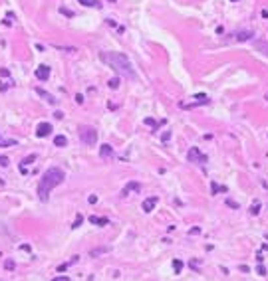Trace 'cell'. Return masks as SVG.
I'll return each instance as SVG.
<instances>
[{"instance_id": "cell-1", "label": "cell", "mask_w": 268, "mask_h": 281, "mask_svg": "<svg viewBox=\"0 0 268 281\" xmlns=\"http://www.w3.org/2000/svg\"><path fill=\"white\" fill-rule=\"evenodd\" d=\"M99 58H101V62L103 63H107L111 69H115L119 75H123V77H127V79H131V81H137V73H135V69H133V66H131V62H129V58L125 56V53H119V52H101L99 53Z\"/></svg>"}, {"instance_id": "cell-2", "label": "cell", "mask_w": 268, "mask_h": 281, "mask_svg": "<svg viewBox=\"0 0 268 281\" xmlns=\"http://www.w3.org/2000/svg\"><path fill=\"white\" fill-rule=\"evenodd\" d=\"M66 180V172L62 168H58V166H52V168H48L44 174L40 178V184H38V198L42 202H48V198H50V192L54 190L56 186H60L62 182Z\"/></svg>"}, {"instance_id": "cell-3", "label": "cell", "mask_w": 268, "mask_h": 281, "mask_svg": "<svg viewBox=\"0 0 268 281\" xmlns=\"http://www.w3.org/2000/svg\"><path fill=\"white\" fill-rule=\"evenodd\" d=\"M79 139H82L84 145H89V147H92V145L98 143V129H93L89 125L79 127Z\"/></svg>"}, {"instance_id": "cell-4", "label": "cell", "mask_w": 268, "mask_h": 281, "mask_svg": "<svg viewBox=\"0 0 268 281\" xmlns=\"http://www.w3.org/2000/svg\"><path fill=\"white\" fill-rule=\"evenodd\" d=\"M187 159H189L191 160V163H197V164H205L207 163V156L205 154H203L201 153V150L199 149H197V147H193V149H189V153H187Z\"/></svg>"}, {"instance_id": "cell-5", "label": "cell", "mask_w": 268, "mask_h": 281, "mask_svg": "<svg viewBox=\"0 0 268 281\" xmlns=\"http://www.w3.org/2000/svg\"><path fill=\"white\" fill-rule=\"evenodd\" d=\"M36 79H40V81H48V79H50V66L42 63V66L36 67Z\"/></svg>"}, {"instance_id": "cell-6", "label": "cell", "mask_w": 268, "mask_h": 281, "mask_svg": "<svg viewBox=\"0 0 268 281\" xmlns=\"http://www.w3.org/2000/svg\"><path fill=\"white\" fill-rule=\"evenodd\" d=\"M52 133V125L50 123H40L38 127H36V135L42 139V137H48V135Z\"/></svg>"}, {"instance_id": "cell-7", "label": "cell", "mask_w": 268, "mask_h": 281, "mask_svg": "<svg viewBox=\"0 0 268 281\" xmlns=\"http://www.w3.org/2000/svg\"><path fill=\"white\" fill-rule=\"evenodd\" d=\"M99 156L101 159H111V156H113V147H111V145H101L99 147Z\"/></svg>"}, {"instance_id": "cell-8", "label": "cell", "mask_w": 268, "mask_h": 281, "mask_svg": "<svg viewBox=\"0 0 268 281\" xmlns=\"http://www.w3.org/2000/svg\"><path fill=\"white\" fill-rule=\"evenodd\" d=\"M157 202H159V198H157V196H151V198H147L145 202H143V206H141V208L145 210V212H151V210L155 208V204H157Z\"/></svg>"}, {"instance_id": "cell-9", "label": "cell", "mask_w": 268, "mask_h": 281, "mask_svg": "<svg viewBox=\"0 0 268 281\" xmlns=\"http://www.w3.org/2000/svg\"><path fill=\"white\" fill-rule=\"evenodd\" d=\"M195 103H191V105H185V107H197V105H207L208 103V97L205 95V93H199V95H195Z\"/></svg>"}, {"instance_id": "cell-10", "label": "cell", "mask_w": 268, "mask_h": 281, "mask_svg": "<svg viewBox=\"0 0 268 281\" xmlns=\"http://www.w3.org/2000/svg\"><path fill=\"white\" fill-rule=\"evenodd\" d=\"M139 188H141V184H139V182H129V184H127L125 188H123L121 196H127L129 192H135V190H139Z\"/></svg>"}, {"instance_id": "cell-11", "label": "cell", "mask_w": 268, "mask_h": 281, "mask_svg": "<svg viewBox=\"0 0 268 281\" xmlns=\"http://www.w3.org/2000/svg\"><path fill=\"white\" fill-rule=\"evenodd\" d=\"M254 50H258V52H262L264 56L268 58V42H262V40H258V42H254Z\"/></svg>"}, {"instance_id": "cell-12", "label": "cell", "mask_w": 268, "mask_h": 281, "mask_svg": "<svg viewBox=\"0 0 268 281\" xmlns=\"http://www.w3.org/2000/svg\"><path fill=\"white\" fill-rule=\"evenodd\" d=\"M14 145H18V140H16V139H4L2 135H0V149H6V147H14Z\"/></svg>"}, {"instance_id": "cell-13", "label": "cell", "mask_w": 268, "mask_h": 281, "mask_svg": "<svg viewBox=\"0 0 268 281\" xmlns=\"http://www.w3.org/2000/svg\"><path fill=\"white\" fill-rule=\"evenodd\" d=\"M89 222L95 224V226H107V224H109V220H107V218H98V216H89Z\"/></svg>"}, {"instance_id": "cell-14", "label": "cell", "mask_w": 268, "mask_h": 281, "mask_svg": "<svg viewBox=\"0 0 268 281\" xmlns=\"http://www.w3.org/2000/svg\"><path fill=\"white\" fill-rule=\"evenodd\" d=\"M36 93H38L40 97H44V99L48 101V103H52V105H54V103H56V99H54V95H50V93H46V91H44V89H40V87H38V89H36Z\"/></svg>"}, {"instance_id": "cell-15", "label": "cell", "mask_w": 268, "mask_h": 281, "mask_svg": "<svg viewBox=\"0 0 268 281\" xmlns=\"http://www.w3.org/2000/svg\"><path fill=\"white\" fill-rule=\"evenodd\" d=\"M79 4H84V6H88V8H101L99 0H79Z\"/></svg>"}, {"instance_id": "cell-16", "label": "cell", "mask_w": 268, "mask_h": 281, "mask_svg": "<svg viewBox=\"0 0 268 281\" xmlns=\"http://www.w3.org/2000/svg\"><path fill=\"white\" fill-rule=\"evenodd\" d=\"M54 145L62 149V147H66V145H68V139L64 137V135H58V137H54Z\"/></svg>"}, {"instance_id": "cell-17", "label": "cell", "mask_w": 268, "mask_h": 281, "mask_svg": "<svg viewBox=\"0 0 268 281\" xmlns=\"http://www.w3.org/2000/svg\"><path fill=\"white\" fill-rule=\"evenodd\" d=\"M250 38H252V32H248V30L238 32V34H237V40L238 42H246V40H250Z\"/></svg>"}, {"instance_id": "cell-18", "label": "cell", "mask_w": 268, "mask_h": 281, "mask_svg": "<svg viewBox=\"0 0 268 281\" xmlns=\"http://www.w3.org/2000/svg\"><path fill=\"white\" fill-rule=\"evenodd\" d=\"M211 190H213V194H217V192H224V194H227V186H218L217 182H211Z\"/></svg>"}, {"instance_id": "cell-19", "label": "cell", "mask_w": 268, "mask_h": 281, "mask_svg": "<svg viewBox=\"0 0 268 281\" xmlns=\"http://www.w3.org/2000/svg\"><path fill=\"white\" fill-rule=\"evenodd\" d=\"M105 251H109V247H98V250H92V251H89V256H92V257H98V256H101V253H105Z\"/></svg>"}, {"instance_id": "cell-20", "label": "cell", "mask_w": 268, "mask_h": 281, "mask_svg": "<svg viewBox=\"0 0 268 281\" xmlns=\"http://www.w3.org/2000/svg\"><path fill=\"white\" fill-rule=\"evenodd\" d=\"M107 85H109L111 89H117V87H119V77H111L109 81H107Z\"/></svg>"}, {"instance_id": "cell-21", "label": "cell", "mask_w": 268, "mask_h": 281, "mask_svg": "<svg viewBox=\"0 0 268 281\" xmlns=\"http://www.w3.org/2000/svg\"><path fill=\"white\" fill-rule=\"evenodd\" d=\"M173 269H175V273H181V269H183V261H181V259H175V261H173Z\"/></svg>"}, {"instance_id": "cell-22", "label": "cell", "mask_w": 268, "mask_h": 281, "mask_svg": "<svg viewBox=\"0 0 268 281\" xmlns=\"http://www.w3.org/2000/svg\"><path fill=\"white\" fill-rule=\"evenodd\" d=\"M258 212H260V204L254 202L252 206H250V214H252V216H258Z\"/></svg>"}, {"instance_id": "cell-23", "label": "cell", "mask_w": 268, "mask_h": 281, "mask_svg": "<svg viewBox=\"0 0 268 281\" xmlns=\"http://www.w3.org/2000/svg\"><path fill=\"white\" fill-rule=\"evenodd\" d=\"M82 222H84V216L78 214V216H76V222L72 224V228H79V226H82Z\"/></svg>"}, {"instance_id": "cell-24", "label": "cell", "mask_w": 268, "mask_h": 281, "mask_svg": "<svg viewBox=\"0 0 268 281\" xmlns=\"http://www.w3.org/2000/svg\"><path fill=\"white\" fill-rule=\"evenodd\" d=\"M34 160H36V154H28V156H26V159L22 160V164H24V166H26V164H32Z\"/></svg>"}, {"instance_id": "cell-25", "label": "cell", "mask_w": 268, "mask_h": 281, "mask_svg": "<svg viewBox=\"0 0 268 281\" xmlns=\"http://www.w3.org/2000/svg\"><path fill=\"white\" fill-rule=\"evenodd\" d=\"M4 267H6V269H8V271H12V269L16 267V263L12 261V259H6V261H4Z\"/></svg>"}, {"instance_id": "cell-26", "label": "cell", "mask_w": 268, "mask_h": 281, "mask_svg": "<svg viewBox=\"0 0 268 281\" xmlns=\"http://www.w3.org/2000/svg\"><path fill=\"white\" fill-rule=\"evenodd\" d=\"M60 12H62L64 16H69V18H74V12H72V10H68V8H64V6L60 8Z\"/></svg>"}, {"instance_id": "cell-27", "label": "cell", "mask_w": 268, "mask_h": 281, "mask_svg": "<svg viewBox=\"0 0 268 281\" xmlns=\"http://www.w3.org/2000/svg\"><path fill=\"white\" fill-rule=\"evenodd\" d=\"M8 156H0V166H8Z\"/></svg>"}, {"instance_id": "cell-28", "label": "cell", "mask_w": 268, "mask_h": 281, "mask_svg": "<svg viewBox=\"0 0 268 281\" xmlns=\"http://www.w3.org/2000/svg\"><path fill=\"white\" fill-rule=\"evenodd\" d=\"M88 202H89V204H95V202H98V196H95V194H92V196L88 198Z\"/></svg>"}, {"instance_id": "cell-29", "label": "cell", "mask_w": 268, "mask_h": 281, "mask_svg": "<svg viewBox=\"0 0 268 281\" xmlns=\"http://www.w3.org/2000/svg\"><path fill=\"white\" fill-rule=\"evenodd\" d=\"M145 123H147V125H149V127H157V123H155V121H153V119H145Z\"/></svg>"}, {"instance_id": "cell-30", "label": "cell", "mask_w": 268, "mask_h": 281, "mask_svg": "<svg viewBox=\"0 0 268 281\" xmlns=\"http://www.w3.org/2000/svg\"><path fill=\"white\" fill-rule=\"evenodd\" d=\"M227 204H228L230 208H238V204H237V202H232V200H227Z\"/></svg>"}, {"instance_id": "cell-31", "label": "cell", "mask_w": 268, "mask_h": 281, "mask_svg": "<svg viewBox=\"0 0 268 281\" xmlns=\"http://www.w3.org/2000/svg\"><path fill=\"white\" fill-rule=\"evenodd\" d=\"M0 75H2V77H6V75H10V71H8V69H4V67H2V69H0Z\"/></svg>"}, {"instance_id": "cell-32", "label": "cell", "mask_w": 268, "mask_h": 281, "mask_svg": "<svg viewBox=\"0 0 268 281\" xmlns=\"http://www.w3.org/2000/svg\"><path fill=\"white\" fill-rule=\"evenodd\" d=\"M54 117H56V119H64V113L62 111H56V113H54Z\"/></svg>"}, {"instance_id": "cell-33", "label": "cell", "mask_w": 268, "mask_h": 281, "mask_svg": "<svg viewBox=\"0 0 268 281\" xmlns=\"http://www.w3.org/2000/svg\"><path fill=\"white\" fill-rule=\"evenodd\" d=\"M258 273H260V275H266V269H264V265H258Z\"/></svg>"}, {"instance_id": "cell-34", "label": "cell", "mask_w": 268, "mask_h": 281, "mask_svg": "<svg viewBox=\"0 0 268 281\" xmlns=\"http://www.w3.org/2000/svg\"><path fill=\"white\" fill-rule=\"evenodd\" d=\"M52 281H69V279L64 277V275H60V277H56V279H52Z\"/></svg>"}, {"instance_id": "cell-35", "label": "cell", "mask_w": 268, "mask_h": 281, "mask_svg": "<svg viewBox=\"0 0 268 281\" xmlns=\"http://www.w3.org/2000/svg\"><path fill=\"white\" fill-rule=\"evenodd\" d=\"M240 271H242V273H248L250 269H248V265H240Z\"/></svg>"}, {"instance_id": "cell-36", "label": "cell", "mask_w": 268, "mask_h": 281, "mask_svg": "<svg viewBox=\"0 0 268 281\" xmlns=\"http://www.w3.org/2000/svg\"><path fill=\"white\" fill-rule=\"evenodd\" d=\"M76 101H78V103H84V95L78 93V95H76Z\"/></svg>"}, {"instance_id": "cell-37", "label": "cell", "mask_w": 268, "mask_h": 281, "mask_svg": "<svg viewBox=\"0 0 268 281\" xmlns=\"http://www.w3.org/2000/svg\"><path fill=\"white\" fill-rule=\"evenodd\" d=\"M10 83V81H8ZM8 83H2V85H0V91H6L8 89Z\"/></svg>"}, {"instance_id": "cell-38", "label": "cell", "mask_w": 268, "mask_h": 281, "mask_svg": "<svg viewBox=\"0 0 268 281\" xmlns=\"http://www.w3.org/2000/svg\"><path fill=\"white\" fill-rule=\"evenodd\" d=\"M262 18H268V10H262Z\"/></svg>"}, {"instance_id": "cell-39", "label": "cell", "mask_w": 268, "mask_h": 281, "mask_svg": "<svg viewBox=\"0 0 268 281\" xmlns=\"http://www.w3.org/2000/svg\"><path fill=\"white\" fill-rule=\"evenodd\" d=\"M0 184H4V178H0Z\"/></svg>"}, {"instance_id": "cell-40", "label": "cell", "mask_w": 268, "mask_h": 281, "mask_svg": "<svg viewBox=\"0 0 268 281\" xmlns=\"http://www.w3.org/2000/svg\"><path fill=\"white\" fill-rule=\"evenodd\" d=\"M107 2H113V4H115V0H107Z\"/></svg>"}, {"instance_id": "cell-41", "label": "cell", "mask_w": 268, "mask_h": 281, "mask_svg": "<svg viewBox=\"0 0 268 281\" xmlns=\"http://www.w3.org/2000/svg\"><path fill=\"white\" fill-rule=\"evenodd\" d=\"M230 2H237V0H230Z\"/></svg>"}]
</instances>
